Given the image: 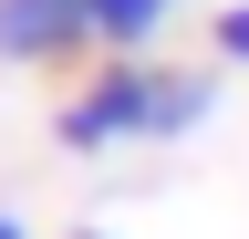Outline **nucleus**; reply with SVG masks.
Returning a JSON list of instances; mask_svg holds the SVG:
<instances>
[{
  "mask_svg": "<svg viewBox=\"0 0 249 239\" xmlns=\"http://www.w3.org/2000/svg\"><path fill=\"white\" fill-rule=\"evenodd\" d=\"M218 73H166V63H93L52 114V146L73 156H114V146H177L187 125H208Z\"/></svg>",
  "mask_w": 249,
  "mask_h": 239,
  "instance_id": "1",
  "label": "nucleus"
},
{
  "mask_svg": "<svg viewBox=\"0 0 249 239\" xmlns=\"http://www.w3.org/2000/svg\"><path fill=\"white\" fill-rule=\"evenodd\" d=\"M93 52V0H0V63Z\"/></svg>",
  "mask_w": 249,
  "mask_h": 239,
  "instance_id": "2",
  "label": "nucleus"
},
{
  "mask_svg": "<svg viewBox=\"0 0 249 239\" xmlns=\"http://www.w3.org/2000/svg\"><path fill=\"white\" fill-rule=\"evenodd\" d=\"M166 11H177V0H93V42H104V52H135Z\"/></svg>",
  "mask_w": 249,
  "mask_h": 239,
  "instance_id": "3",
  "label": "nucleus"
},
{
  "mask_svg": "<svg viewBox=\"0 0 249 239\" xmlns=\"http://www.w3.org/2000/svg\"><path fill=\"white\" fill-rule=\"evenodd\" d=\"M208 52H218V63H249V0H229V11H218V32H208Z\"/></svg>",
  "mask_w": 249,
  "mask_h": 239,
  "instance_id": "4",
  "label": "nucleus"
},
{
  "mask_svg": "<svg viewBox=\"0 0 249 239\" xmlns=\"http://www.w3.org/2000/svg\"><path fill=\"white\" fill-rule=\"evenodd\" d=\"M0 239H31V229H21V219H11V208H0Z\"/></svg>",
  "mask_w": 249,
  "mask_h": 239,
  "instance_id": "5",
  "label": "nucleus"
},
{
  "mask_svg": "<svg viewBox=\"0 0 249 239\" xmlns=\"http://www.w3.org/2000/svg\"><path fill=\"white\" fill-rule=\"evenodd\" d=\"M73 239H114V229H73Z\"/></svg>",
  "mask_w": 249,
  "mask_h": 239,
  "instance_id": "6",
  "label": "nucleus"
}]
</instances>
